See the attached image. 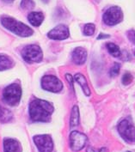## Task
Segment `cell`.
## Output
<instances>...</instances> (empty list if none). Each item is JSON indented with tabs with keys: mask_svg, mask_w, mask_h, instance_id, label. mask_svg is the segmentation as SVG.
Returning a JSON list of instances; mask_svg holds the SVG:
<instances>
[{
	"mask_svg": "<svg viewBox=\"0 0 135 152\" xmlns=\"http://www.w3.org/2000/svg\"><path fill=\"white\" fill-rule=\"evenodd\" d=\"M122 18H123L122 10L117 6H113L111 8L108 9L103 14V22L109 26L118 24L122 21Z\"/></svg>",
	"mask_w": 135,
	"mask_h": 152,
	"instance_id": "obj_6",
	"label": "cell"
},
{
	"mask_svg": "<svg viewBox=\"0 0 135 152\" xmlns=\"http://www.w3.org/2000/svg\"><path fill=\"white\" fill-rule=\"evenodd\" d=\"M72 61L76 64H83L87 58V51L83 48H77L72 52Z\"/></svg>",
	"mask_w": 135,
	"mask_h": 152,
	"instance_id": "obj_11",
	"label": "cell"
},
{
	"mask_svg": "<svg viewBox=\"0 0 135 152\" xmlns=\"http://www.w3.org/2000/svg\"><path fill=\"white\" fill-rule=\"evenodd\" d=\"M13 66V61L5 55H0V71L10 69Z\"/></svg>",
	"mask_w": 135,
	"mask_h": 152,
	"instance_id": "obj_17",
	"label": "cell"
},
{
	"mask_svg": "<svg viewBox=\"0 0 135 152\" xmlns=\"http://www.w3.org/2000/svg\"><path fill=\"white\" fill-rule=\"evenodd\" d=\"M74 79L76 80V82L79 84L81 86V88L83 89L84 93L86 95V96H90V89L89 88V85H88V82L85 78V77L80 73H78L75 75L74 77Z\"/></svg>",
	"mask_w": 135,
	"mask_h": 152,
	"instance_id": "obj_13",
	"label": "cell"
},
{
	"mask_svg": "<svg viewBox=\"0 0 135 152\" xmlns=\"http://www.w3.org/2000/svg\"><path fill=\"white\" fill-rule=\"evenodd\" d=\"M79 124V110L78 106H74L72 109L70 125L71 127H74V126H78Z\"/></svg>",
	"mask_w": 135,
	"mask_h": 152,
	"instance_id": "obj_15",
	"label": "cell"
},
{
	"mask_svg": "<svg viewBox=\"0 0 135 152\" xmlns=\"http://www.w3.org/2000/svg\"><path fill=\"white\" fill-rule=\"evenodd\" d=\"M34 142L40 152H52L54 150V143L49 135L34 137Z\"/></svg>",
	"mask_w": 135,
	"mask_h": 152,
	"instance_id": "obj_9",
	"label": "cell"
},
{
	"mask_svg": "<svg viewBox=\"0 0 135 152\" xmlns=\"http://www.w3.org/2000/svg\"><path fill=\"white\" fill-rule=\"evenodd\" d=\"M120 69V65L118 63H115V64L113 65V67L110 70V76L111 77H115L119 74Z\"/></svg>",
	"mask_w": 135,
	"mask_h": 152,
	"instance_id": "obj_22",
	"label": "cell"
},
{
	"mask_svg": "<svg viewBox=\"0 0 135 152\" xmlns=\"http://www.w3.org/2000/svg\"><path fill=\"white\" fill-rule=\"evenodd\" d=\"M22 56L28 63H39L43 58V53L39 46L29 45L23 49Z\"/></svg>",
	"mask_w": 135,
	"mask_h": 152,
	"instance_id": "obj_4",
	"label": "cell"
},
{
	"mask_svg": "<svg viewBox=\"0 0 135 152\" xmlns=\"http://www.w3.org/2000/svg\"><path fill=\"white\" fill-rule=\"evenodd\" d=\"M28 19L33 26L38 27L42 23L44 20V16L41 12H32L29 15Z\"/></svg>",
	"mask_w": 135,
	"mask_h": 152,
	"instance_id": "obj_14",
	"label": "cell"
},
{
	"mask_svg": "<svg viewBox=\"0 0 135 152\" xmlns=\"http://www.w3.org/2000/svg\"><path fill=\"white\" fill-rule=\"evenodd\" d=\"M95 26L94 24L92 23H88L84 26V34L85 35H92L94 33H95Z\"/></svg>",
	"mask_w": 135,
	"mask_h": 152,
	"instance_id": "obj_19",
	"label": "cell"
},
{
	"mask_svg": "<svg viewBox=\"0 0 135 152\" xmlns=\"http://www.w3.org/2000/svg\"><path fill=\"white\" fill-rule=\"evenodd\" d=\"M54 113V107L47 101L34 99L29 105V115L34 121L48 122Z\"/></svg>",
	"mask_w": 135,
	"mask_h": 152,
	"instance_id": "obj_1",
	"label": "cell"
},
{
	"mask_svg": "<svg viewBox=\"0 0 135 152\" xmlns=\"http://www.w3.org/2000/svg\"><path fill=\"white\" fill-rule=\"evenodd\" d=\"M88 152H93V151H92V150H91L90 148H89ZM97 152H108V150H107L106 148H102V149H100V150H99Z\"/></svg>",
	"mask_w": 135,
	"mask_h": 152,
	"instance_id": "obj_24",
	"label": "cell"
},
{
	"mask_svg": "<svg viewBox=\"0 0 135 152\" xmlns=\"http://www.w3.org/2000/svg\"><path fill=\"white\" fill-rule=\"evenodd\" d=\"M13 117L12 113L4 107L0 106V121L3 123H7L10 121Z\"/></svg>",
	"mask_w": 135,
	"mask_h": 152,
	"instance_id": "obj_16",
	"label": "cell"
},
{
	"mask_svg": "<svg viewBox=\"0 0 135 152\" xmlns=\"http://www.w3.org/2000/svg\"><path fill=\"white\" fill-rule=\"evenodd\" d=\"M127 35H128V39L131 40L133 43L135 44V31L134 30H131L127 33Z\"/></svg>",
	"mask_w": 135,
	"mask_h": 152,
	"instance_id": "obj_23",
	"label": "cell"
},
{
	"mask_svg": "<svg viewBox=\"0 0 135 152\" xmlns=\"http://www.w3.org/2000/svg\"><path fill=\"white\" fill-rule=\"evenodd\" d=\"M134 54H135V53H134Z\"/></svg>",
	"mask_w": 135,
	"mask_h": 152,
	"instance_id": "obj_27",
	"label": "cell"
},
{
	"mask_svg": "<svg viewBox=\"0 0 135 152\" xmlns=\"http://www.w3.org/2000/svg\"><path fill=\"white\" fill-rule=\"evenodd\" d=\"M4 152H21V145L14 139L5 138L4 140Z\"/></svg>",
	"mask_w": 135,
	"mask_h": 152,
	"instance_id": "obj_12",
	"label": "cell"
},
{
	"mask_svg": "<svg viewBox=\"0 0 135 152\" xmlns=\"http://www.w3.org/2000/svg\"><path fill=\"white\" fill-rule=\"evenodd\" d=\"M118 132L126 142H135V127L130 120H123L120 121L118 125Z\"/></svg>",
	"mask_w": 135,
	"mask_h": 152,
	"instance_id": "obj_5",
	"label": "cell"
},
{
	"mask_svg": "<svg viewBox=\"0 0 135 152\" xmlns=\"http://www.w3.org/2000/svg\"><path fill=\"white\" fill-rule=\"evenodd\" d=\"M0 20H1V23L4 28H6L10 31L13 32L19 36L28 37L33 34V30L29 26L19 21H16V19L12 17L3 16L1 17Z\"/></svg>",
	"mask_w": 135,
	"mask_h": 152,
	"instance_id": "obj_2",
	"label": "cell"
},
{
	"mask_svg": "<svg viewBox=\"0 0 135 152\" xmlns=\"http://www.w3.org/2000/svg\"><path fill=\"white\" fill-rule=\"evenodd\" d=\"M106 47L108 48L109 53H110L111 55H113L114 57H120L121 55L120 50L119 47H118L117 45H115V44L110 42V43H108V44L106 45Z\"/></svg>",
	"mask_w": 135,
	"mask_h": 152,
	"instance_id": "obj_18",
	"label": "cell"
},
{
	"mask_svg": "<svg viewBox=\"0 0 135 152\" xmlns=\"http://www.w3.org/2000/svg\"><path fill=\"white\" fill-rule=\"evenodd\" d=\"M22 96V88L19 84L12 83L4 88L3 93V100L10 106H16L19 103Z\"/></svg>",
	"mask_w": 135,
	"mask_h": 152,
	"instance_id": "obj_3",
	"label": "cell"
},
{
	"mask_svg": "<svg viewBox=\"0 0 135 152\" xmlns=\"http://www.w3.org/2000/svg\"><path fill=\"white\" fill-rule=\"evenodd\" d=\"M69 34H70V33H69L68 28L65 25L60 24V25H58L54 29H52L48 33V36L50 39H53V40H62L67 39L69 37Z\"/></svg>",
	"mask_w": 135,
	"mask_h": 152,
	"instance_id": "obj_10",
	"label": "cell"
},
{
	"mask_svg": "<svg viewBox=\"0 0 135 152\" xmlns=\"http://www.w3.org/2000/svg\"><path fill=\"white\" fill-rule=\"evenodd\" d=\"M4 1H6V2H12V1H14V0H4Z\"/></svg>",
	"mask_w": 135,
	"mask_h": 152,
	"instance_id": "obj_26",
	"label": "cell"
},
{
	"mask_svg": "<svg viewBox=\"0 0 135 152\" xmlns=\"http://www.w3.org/2000/svg\"><path fill=\"white\" fill-rule=\"evenodd\" d=\"M122 83L124 85H128L129 83H131V82L133 81V76L130 73H126L123 75L122 77Z\"/></svg>",
	"mask_w": 135,
	"mask_h": 152,
	"instance_id": "obj_21",
	"label": "cell"
},
{
	"mask_svg": "<svg viewBox=\"0 0 135 152\" xmlns=\"http://www.w3.org/2000/svg\"><path fill=\"white\" fill-rule=\"evenodd\" d=\"M41 87L43 89L48 90L50 92L58 93L62 90L63 84L61 81L57 78L54 76H45L41 79Z\"/></svg>",
	"mask_w": 135,
	"mask_h": 152,
	"instance_id": "obj_7",
	"label": "cell"
},
{
	"mask_svg": "<svg viewBox=\"0 0 135 152\" xmlns=\"http://www.w3.org/2000/svg\"><path fill=\"white\" fill-rule=\"evenodd\" d=\"M87 142V137L84 133L74 131L70 134V146L73 151H81Z\"/></svg>",
	"mask_w": 135,
	"mask_h": 152,
	"instance_id": "obj_8",
	"label": "cell"
},
{
	"mask_svg": "<svg viewBox=\"0 0 135 152\" xmlns=\"http://www.w3.org/2000/svg\"><path fill=\"white\" fill-rule=\"evenodd\" d=\"M109 35H108V34H101L98 37H97V39L98 40H100V39H104V38H109Z\"/></svg>",
	"mask_w": 135,
	"mask_h": 152,
	"instance_id": "obj_25",
	"label": "cell"
},
{
	"mask_svg": "<svg viewBox=\"0 0 135 152\" xmlns=\"http://www.w3.org/2000/svg\"><path fill=\"white\" fill-rule=\"evenodd\" d=\"M34 6V4L33 0H22L21 2V7L25 10L32 9Z\"/></svg>",
	"mask_w": 135,
	"mask_h": 152,
	"instance_id": "obj_20",
	"label": "cell"
}]
</instances>
